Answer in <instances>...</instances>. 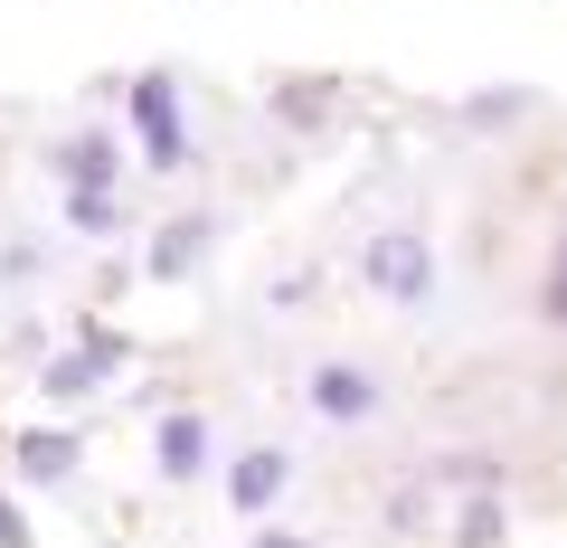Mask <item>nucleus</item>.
I'll return each mask as SVG.
<instances>
[{
    "label": "nucleus",
    "mask_w": 567,
    "mask_h": 548,
    "mask_svg": "<svg viewBox=\"0 0 567 548\" xmlns=\"http://www.w3.org/2000/svg\"><path fill=\"white\" fill-rule=\"evenodd\" d=\"M369 285H379L388 303H425V293H435V256H425L416 237H379L369 246Z\"/></svg>",
    "instance_id": "f257e3e1"
},
{
    "label": "nucleus",
    "mask_w": 567,
    "mask_h": 548,
    "mask_svg": "<svg viewBox=\"0 0 567 548\" xmlns=\"http://www.w3.org/2000/svg\"><path fill=\"white\" fill-rule=\"evenodd\" d=\"M133 123H142V162L171 170L181 162V123H171V76H142L133 85Z\"/></svg>",
    "instance_id": "f03ea898"
},
{
    "label": "nucleus",
    "mask_w": 567,
    "mask_h": 548,
    "mask_svg": "<svg viewBox=\"0 0 567 548\" xmlns=\"http://www.w3.org/2000/svg\"><path fill=\"white\" fill-rule=\"evenodd\" d=\"M312 406H322V416H369V379L360 369H322V379H312Z\"/></svg>",
    "instance_id": "7ed1b4c3"
},
{
    "label": "nucleus",
    "mask_w": 567,
    "mask_h": 548,
    "mask_svg": "<svg viewBox=\"0 0 567 548\" xmlns=\"http://www.w3.org/2000/svg\"><path fill=\"white\" fill-rule=\"evenodd\" d=\"M275 483H284V454H246V464H237V502H246V510L275 502Z\"/></svg>",
    "instance_id": "20e7f679"
},
{
    "label": "nucleus",
    "mask_w": 567,
    "mask_h": 548,
    "mask_svg": "<svg viewBox=\"0 0 567 548\" xmlns=\"http://www.w3.org/2000/svg\"><path fill=\"white\" fill-rule=\"evenodd\" d=\"M199 454H208V435L189 426V416H171V426H162V464H171V473H189Z\"/></svg>",
    "instance_id": "39448f33"
},
{
    "label": "nucleus",
    "mask_w": 567,
    "mask_h": 548,
    "mask_svg": "<svg viewBox=\"0 0 567 548\" xmlns=\"http://www.w3.org/2000/svg\"><path fill=\"white\" fill-rule=\"evenodd\" d=\"M539 303H548V322H567V237H558V256H548V293Z\"/></svg>",
    "instance_id": "423d86ee"
},
{
    "label": "nucleus",
    "mask_w": 567,
    "mask_h": 548,
    "mask_svg": "<svg viewBox=\"0 0 567 548\" xmlns=\"http://www.w3.org/2000/svg\"><path fill=\"white\" fill-rule=\"evenodd\" d=\"M76 227H114V199L104 189H76Z\"/></svg>",
    "instance_id": "0eeeda50"
}]
</instances>
